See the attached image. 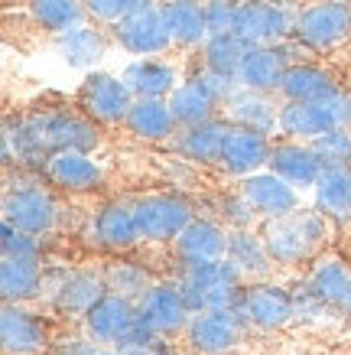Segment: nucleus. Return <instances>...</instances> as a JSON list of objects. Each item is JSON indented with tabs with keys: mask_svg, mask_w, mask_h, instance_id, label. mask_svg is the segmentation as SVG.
I'll return each instance as SVG.
<instances>
[{
	"mask_svg": "<svg viewBox=\"0 0 351 355\" xmlns=\"http://www.w3.org/2000/svg\"><path fill=\"white\" fill-rule=\"evenodd\" d=\"M264 3H277V7H293V10H299V0H264Z\"/></svg>",
	"mask_w": 351,
	"mask_h": 355,
	"instance_id": "48",
	"label": "nucleus"
},
{
	"mask_svg": "<svg viewBox=\"0 0 351 355\" xmlns=\"http://www.w3.org/2000/svg\"><path fill=\"white\" fill-rule=\"evenodd\" d=\"M299 40L289 36L287 43L280 46H247L244 59H241V69H237V85L251 88V92H264V95H273L280 92V82L287 76V69L293 65V49H299Z\"/></svg>",
	"mask_w": 351,
	"mask_h": 355,
	"instance_id": "11",
	"label": "nucleus"
},
{
	"mask_svg": "<svg viewBox=\"0 0 351 355\" xmlns=\"http://www.w3.org/2000/svg\"><path fill=\"white\" fill-rule=\"evenodd\" d=\"M3 222L43 238L59 225V202L39 183L7 186V193H3Z\"/></svg>",
	"mask_w": 351,
	"mask_h": 355,
	"instance_id": "8",
	"label": "nucleus"
},
{
	"mask_svg": "<svg viewBox=\"0 0 351 355\" xmlns=\"http://www.w3.org/2000/svg\"><path fill=\"white\" fill-rule=\"evenodd\" d=\"M46 270L33 258H3L0 261V297L3 303H30L43 297Z\"/></svg>",
	"mask_w": 351,
	"mask_h": 355,
	"instance_id": "31",
	"label": "nucleus"
},
{
	"mask_svg": "<svg viewBox=\"0 0 351 355\" xmlns=\"http://www.w3.org/2000/svg\"><path fill=\"white\" fill-rule=\"evenodd\" d=\"M160 10L176 46L202 49L208 43L212 33H208V20H205V3H199V0H163Z\"/></svg>",
	"mask_w": 351,
	"mask_h": 355,
	"instance_id": "27",
	"label": "nucleus"
},
{
	"mask_svg": "<svg viewBox=\"0 0 351 355\" xmlns=\"http://www.w3.org/2000/svg\"><path fill=\"white\" fill-rule=\"evenodd\" d=\"M267 170H273L277 176H283L289 186L296 189H312L322 176V160L316 157L312 144H299V140H287V144H273L270 150V163Z\"/></svg>",
	"mask_w": 351,
	"mask_h": 355,
	"instance_id": "22",
	"label": "nucleus"
},
{
	"mask_svg": "<svg viewBox=\"0 0 351 355\" xmlns=\"http://www.w3.org/2000/svg\"><path fill=\"white\" fill-rule=\"evenodd\" d=\"M306 287L316 293L325 306L339 310L341 300H345V293H348V287H351L348 264H345V261H339V258H322L316 268L309 270Z\"/></svg>",
	"mask_w": 351,
	"mask_h": 355,
	"instance_id": "35",
	"label": "nucleus"
},
{
	"mask_svg": "<svg viewBox=\"0 0 351 355\" xmlns=\"http://www.w3.org/2000/svg\"><path fill=\"white\" fill-rule=\"evenodd\" d=\"M134 92L120 76L111 72H88L78 85V108L95 124H124L134 105Z\"/></svg>",
	"mask_w": 351,
	"mask_h": 355,
	"instance_id": "5",
	"label": "nucleus"
},
{
	"mask_svg": "<svg viewBox=\"0 0 351 355\" xmlns=\"http://www.w3.org/2000/svg\"><path fill=\"white\" fill-rule=\"evenodd\" d=\"M332 306H325V303L316 297V293L309 291L306 284H299L296 291H293V313H296V320H319V316H325Z\"/></svg>",
	"mask_w": 351,
	"mask_h": 355,
	"instance_id": "45",
	"label": "nucleus"
},
{
	"mask_svg": "<svg viewBox=\"0 0 351 355\" xmlns=\"http://www.w3.org/2000/svg\"><path fill=\"white\" fill-rule=\"evenodd\" d=\"M43 173L49 183L65 189V193H91L105 180L101 163L91 153H82V150H55L46 160Z\"/></svg>",
	"mask_w": 351,
	"mask_h": 355,
	"instance_id": "19",
	"label": "nucleus"
},
{
	"mask_svg": "<svg viewBox=\"0 0 351 355\" xmlns=\"http://www.w3.org/2000/svg\"><path fill=\"white\" fill-rule=\"evenodd\" d=\"M270 150H273V144L267 134L260 130H251V128H241V124H231L228 134H224V147H222V166L224 173H231L237 180H244L251 173H260L267 170V163H270Z\"/></svg>",
	"mask_w": 351,
	"mask_h": 355,
	"instance_id": "15",
	"label": "nucleus"
},
{
	"mask_svg": "<svg viewBox=\"0 0 351 355\" xmlns=\"http://www.w3.org/2000/svg\"><path fill=\"white\" fill-rule=\"evenodd\" d=\"M170 108H172V118L179 121V128H192V124H205V121L218 118V108L222 101L215 95L212 88L205 85L199 76H189L182 78L179 88L172 92L170 98Z\"/></svg>",
	"mask_w": 351,
	"mask_h": 355,
	"instance_id": "28",
	"label": "nucleus"
},
{
	"mask_svg": "<svg viewBox=\"0 0 351 355\" xmlns=\"http://www.w3.org/2000/svg\"><path fill=\"white\" fill-rule=\"evenodd\" d=\"M339 128L329 101H283L280 105V134L299 144H312L322 134Z\"/></svg>",
	"mask_w": 351,
	"mask_h": 355,
	"instance_id": "23",
	"label": "nucleus"
},
{
	"mask_svg": "<svg viewBox=\"0 0 351 355\" xmlns=\"http://www.w3.org/2000/svg\"><path fill=\"white\" fill-rule=\"evenodd\" d=\"M91 241L105 251H127L140 238L137 216H134V202H105L91 218Z\"/></svg>",
	"mask_w": 351,
	"mask_h": 355,
	"instance_id": "20",
	"label": "nucleus"
},
{
	"mask_svg": "<svg viewBox=\"0 0 351 355\" xmlns=\"http://www.w3.org/2000/svg\"><path fill=\"white\" fill-rule=\"evenodd\" d=\"M134 216H137V228L143 241H176L182 235V228L195 218V209L179 193H156L137 199Z\"/></svg>",
	"mask_w": 351,
	"mask_h": 355,
	"instance_id": "6",
	"label": "nucleus"
},
{
	"mask_svg": "<svg viewBox=\"0 0 351 355\" xmlns=\"http://www.w3.org/2000/svg\"><path fill=\"white\" fill-rule=\"evenodd\" d=\"M55 53L62 55V62H69L72 69H95L107 55V36L95 26L82 23V26L55 36Z\"/></svg>",
	"mask_w": 351,
	"mask_h": 355,
	"instance_id": "33",
	"label": "nucleus"
},
{
	"mask_svg": "<svg viewBox=\"0 0 351 355\" xmlns=\"http://www.w3.org/2000/svg\"><path fill=\"white\" fill-rule=\"evenodd\" d=\"M348 3H351V0H348Z\"/></svg>",
	"mask_w": 351,
	"mask_h": 355,
	"instance_id": "52",
	"label": "nucleus"
},
{
	"mask_svg": "<svg viewBox=\"0 0 351 355\" xmlns=\"http://www.w3.org/2000/svg\"><path fill=\"white\" fill-rule=\"evenodd\" d=\"M120 355H163L166 352V345H163V336L153 333V329H147L143 323H137L134 329H130L120 343L114 345Z\"/></svg>",
	"mask_w": 351,
	"mask_h": 355,
	"instance_id": "42",
	"label": "nucleus"
},
{
	"mask_svg": "<svg viewBox=\"0 0 351 355\" xmlns=\"http://www.w3.org/2000/svg\"><path fill=\"white\" fill-rule=\"evenodd\" d=\"M114 30V43L124 49V53L137 55V59H156V55L170 53L172 46V36H170V26L163 20V10L160 3L150 7V10H140L127 20H120Z\"/></svg>",
	"mask_w": 351,
	"mask_h": 355,
	"instance_id": "12",
	"label": "nucleus"
},
{
	"mask_svg": "<svg viewBox=\"0 0 351 355\" xmlns=\"http://www.w3.org/2000/svg\"><path fill=\"white\" fill-rule=\"evenodd\" d=\"M293 26H296L293 7H277V3H264V0H241L234 33L247 46H280L293 36Z\"/></svg>",
	"mask_w": 351,
	"mask_h": 355,
	"instance_id": "9",
	"label": "nucleus"
},
{
	"mask_svg": "<svg viewBox=\"0 0 351 355\" xmlns=\"http://www.w3.org/2000/svg\"><path fill=\"white\" fill-rule=\"evenodd\" d=\"M329 108H332V118H335V124L339 128H351V92H335V95L329 98Z\"/></svg>",
	"mask_w": 351,
	"mask_h": 355,
	"instance_id": "46",
	"label": "nucleus"
},
{
	"mask_svg": "<svg viewBox=\"0 0 351 355\" xmlns=\"http://www.w3.org/2000/svg\"><path fill=\"white\" fill-rule=\"evenodd\" d=\"M312 150L322 166H351V128H332L319 140H312Z\"/></svg>",
	"mask_w": 351,
	"mask_h": 355,
	"instance_id": "40",
	"label": "nucleus"
},
{
	"mask_svg": "<svg viewBox=\"0 0 351 355\" xmlns=\"http://www.w3.org/2000/svg\"><path fill=\"white\" fill-rule=\"evenodd\" d=\"M137 313H140V323L160 333L163 339L176 333H186V326L192 320V310L186 297H182L179 284L172 280H163V284H153L143 297L137 300Z\"/></svg>",
	"mask_w": 351,
	"mask_h": 355,
	"instance_id": "14",
	"label": "nucleus"
},
{
	"mask_svg": "<svg viewBox=\"0 0 351 355\" xmlns=\"http://www.w3.org/2000/svg\"><path fill=\"white\" fill-rule=\"evenodd\" d=\"M228 128H231V124L222 118H212V121H205V124H192V128H179V134L172 137V147H176L179 157H186V160H192V163L218 166Z\"/></svg>",
	"mask_w": 351,
	"mask_h": 355,
	"instance_id": "26",
	"label": "nucleus"
},
{
	"mask_svg": "<svg viewBox=\"0 0 351 355\" xmlns=\"http://www.w3.org/2000/svg\"><path fill=\"white\" fill-rule=\"evenodd\" d=\"M293 36L309 53H332L351 40V3L348 0H316L296 10Z\"/></svg>",
	"mask_w": 351,
	"mask_h": 355,
	"instance_id": "3",
	"label": "nucleus"
},
{
	"mask_svg": "<svg viewBox=\"0 0 351 355\" xmlns=\"http://www.w3.org/2000/svg\"><path fill=\"white\" fill-rule=\"evenodd\" d=\"M264 245L277 264H303L309 261L329 238V218L319 209H293L280 218H264Z\"/></svg>",
	"mask_w": 351,
	"mask_h": 355,
	"instance_id": "1",
	"label": "nucleus"
},
{
	"mask_svg": "<svg viewBox=\"0 0 351 355\" xmlns=\"http://www.w3.org/2000/svg\"><path fill=\"white\" fill-rule=\"evenodd\" d=\"M339 310H341V313H348V316H351V287H348V293H345V300H341Z\"/></svg>",
	"mask_w": 351,
	"mask_h": 355,
	"instance_id": "49",
	"label": "nucleus"
},
{
	"mask_svg": "<svg viewBox=\"0 0 351 355\" xmlns=\"http://www.w3.org/2000/svg\"><path fill=\"white\" fill-rule=\"evenodd\" d=\"M137 323H140L137 303L127 300V297H117V293H105V297L82 316L85 336L101 345H117Z\"/></svg>",
	"mask_w": 351,
	"mask_h": 355,
	"instance_id": "16",
	"label": "nucleus"
},
{
	"mask_svg": "<svg viewBox=\"0 0 351 355\" xmlns=\"http://www.w3.org/2000/svg\"><path fill=\"white\" fill-rule=\"evenodd\" d=\"M30 17L46 33H69L88 20L85 0H30Z\"/></svg>",
	"mask_w": 351,
	"mask_h": 355,
	"instance_id": "36",
	"label": "nucleus"
},
{
	"mask_svg": "<svg viewBox=\"0 0 351 355\" xmlns=\"http://www.w3.org/2000/svg\"><path fill=\"white\" fill-rule=\"evenodd\" d=\"M316 209L329 222H351V166L322 170L319 183L312 186Z\"/></svg>",
	"mask_w": 351,
	"mask_h": 355,
	"instance_id": "34",
	"label": "nucleus"
},
{
	"mask_svg": "<svg viewBox=\"0 0 351 355\" xmlns=\"http://www.w3.org/2000/svg\"><path fill=\"white\" fill-rule=\"evenodd\" d=\"M247 323L237 310H202L192 313L186 326V343L195 355H224L241 345Z\"/></svg>",
	"mask_w": 351,
	"mask_h": 355,
	"instance_id": "10",
	"label": "nucleus"
},
{
	"mask_svg": "<svg viewBox=\"0 0 351 355\" xmlns=\"http://www.w3.org/2000/svg\"><path fill=\"white\" fill-rule=\"evenodd\" d=\"M224 258L244 274V280H267L273 264H277V261L270 258V251H267L264 235L251 232V228H231V235H228V254Z\"/></svg>",
	"mask_w": 351,
	"mask_h": 355,
	"instance_id": "32",
	"label": "nucleus"
},
{
	"mask_svg": "<svg viewBox=\"0 0 351 355\" xmlns=\"http://www.w3.org/2000/svg\"><path fill=\"white\" fill-rule=\"evenodd\" d=\"M215 205H218L222 222L228 228H251V225H254V218H260V216H257V209L247 202V196L241 193V189H237V193H231V196H222Z\"/></svg>",
	"mask_w": 351,
	"mask_h": 355,
	"instance_id": "43",
	"label": "nucleus"
},
{
	"mask_svg": "<svg viewBox=\"0 0 351 355\" xmlns=\"http://www.w3.org/2000/svg\"><path fill=\"white\" fill-rule=\"evenodd\" d=\"M91 355H120V352H117L114 345H101V343H98V345H95V352H91Z\"/></svg>",
	"mask_w": 351,
	"mask_h": 355,
	"instance_id": "47",
	"label": "nucleus"
},
{
	"mask_svg": "<svg viewBox=\"0 0 351 355\" xmlns=\"http://www.w3.org/2000/svg\"><path fill=\"white\" fill-rule=\"evenodd\" d=\"M224 121L228 124H241V128L260 130V134H277L280 130V108L270 101L264 92H251V88H234V95L222 105Z\"/></svg>",
	"mask_w": 351,
	"mask_h": 355,
	"instance_id": "24",
	"label": "nucleus"
},
{
	"mask_svg": "<svg viewBox=\"0 0 351 355\" xmlns=\"http://www.w3.org/2000/svg\"><path fill=\"white\" fill-rule=\"evenodd\" d=\"M101 274H105L107 293L127 297V300H134V303L153 287V277H150L140 264H130V261H114V264H107Z\"/></svg>",
	"mask_w": 351,
	"mask_h": 355,
	"instance_id": "38",
	"label": "nucleus"
},
{
	"mask_svg": "<svg viewBox=\"0 0 351 355\" xmlns=\"http://www.w3.org/2000/svg\"><path fill=\"white\" fill-rule=\"evenodd\" d=\"M228 235L231 228L218 225L212 218H192L176 238V254L182 268L186 264H205V261H222L228 254Z\"/></svg>",
	"mask_w": 351,
	"mask_h": 355,
	"instance_id": "21",
	"label": "nucleus"
},
{
	"mask_svg": "<svg viewBox=\"0 0 351 355\" xmlns=\"http://www.w3.org/2000/svg\"><path fill=\"white\" fill-rule=\"evenodd\" d=\"M30 128L36 130L39 144L53 157L55 150H82L95 153L101 147V130L88 114L75 111H43V114H26Z\"/></svg>",
	"mask_w": 351,
	"mask_h": 355,
	"instance_id": "4",
	"label": "nucleus"
},
{
	"mask_svg": "<svg viewBox=\"0 0 351 355\" xmlns=\"http://www.w3.org/2000/svg\"><path fill=\"white\" fill-rule=\"evenodd\" d=\"M237 313L254 329H283L289 320H296V313H293V291L280 287V284H270V280H254L241 293Z\"/></svg>",
	"mask_w": 351,
	"mask_h": 355,
	"instance_id": "13",
	"label": "nucleus"
},
{
	"mask_svg": "<svg viewBox=\"0 0 351 355\" xmlns=\"http://www.w3.org/2000/svg\"><path fill=\"white\" fill-rule=\"evenodd\" d=\"M179 284L182 297L192 313L202 310H237L244 293V274L228 258L205 261V264H186Z\"/></svg>",
	"mask_w": 351,
	"mask_h": 355,
	"instance_id": "2",
	"label": "nucleus"
},
{
	"mask_svg": "<svg viewBox=\"0 0 351 355\" xmlns=\"http://www.w3.org/2000/svg\"><path fill=\"white\" fill-rule=\"evenodd\" d=\"M120 78L130 85L137 98H170L179 88V69L166 59H134V62L120 72Z\"/></svg>",
	"mask_w": 351,
	"mask_h": 355,
	"instance_id": "29",
	"label": "nucleus"
},
{
	"mask_svg": "<svg viewBox=\"0 0 351 355\" xmlns=\"http://www.w3.org/2000/svg\"><path fill=\"white\" fill-rule=\"evenodd\" d=\"M105 293V274L98 270H53L43 284V297L65 316H85Z\"/></svg>",
	"mask_w": 351,
	"mask_h": 355,
	"instance_id": "7",
	"label": "nucleus"
},
{
	"mask_svg": "<svg viewBox=\"0 0 351 355\" xmlns=\"http://www.w3.org/2000/svg\"><path fill=\"white\" fill-rule=\"evenodd\" d=\"M0 251L3 258H43V238L33 235V232H23V228L3 222L0 225Z\"/></svg>",
	"mask_w": 351,
	"mask_h": 355,
	"instance_id": "41",
	"label": "nucleus"
},
{
	"mask_svg": "<svg viewBox=\"0 0 351 355\" xmlns=\"http://www.w3.org/2000/svg\"><path fill=\"white\" fill-rule=\"evenodd\" d=\"M237 7H241V0H212V3H205L208 33H212V36H218V33H234Z\"/></svg>",
	"mask_w": 351,
	"mask_h": 355,
	"instance_id": "44",
	"label": "nucleus"
},
{
	"mask_svg": "<svg viewBox=\"0 0 351 355\" xmlns=\"http://www.w3.org/2000/svg\"><path fill=\"white\" fill-rule=\"evenodd\" d=\"M150 7H156V0H85L88 20L105 23V26H117L120 20L150 10Z\"/></svg>",
	"mask_w": 351,
	"mask_h": 355,
	"instance_id": "39",
	"label": "nucleus"
},
{
	"mask_svg": "<svg viewBox=\"0 0 351 355\" xmlns=\"http://www.w3.org/2000/svg\"><path fill=\"white\" fill-rule=\"evenodd\" d=\"M163 355H186V352H172V349H166V352H163Z\"/></svg>",
	"mask_w": 351,
	"mask_h": 355,
	"instance_id": "50",
	"label": "nucleus"
},
{
	"mask_svg": "<svg viewBox=\"0 0 351 355\" xmlns=\"http://www.w3.org/2000/svg\"><path fill=\"white\" fill-rule=\"evenodd\" d=\"M241 193L247 196V202L254 205L260 218H280L293 212V209H299V189L289 186L273 170H260L244 176L241 180Z\"/></svg>",
	"mask_w": 351,
	"mask_h": 355,
	"instance_id": "18",
	"label": "nucleus"
},
{
	"mask_svg": "<svg viewBox=\"0 0 351 355\" xmlns=\"http://www.w3.org/2000/svg\"><path fill=\"white\" fill-rule=\"evenodd\" d=\"M124 128L137 140L163 144V140H172L179 134V121L172 118V108L166 98H134Z\"/></svg>",
	"mask_w": 351,
	"mask_h": 355,
	"instance_id": "25",
	"label": "nucleus"
},
{
	"mask_svg": "<svg viewBox=\"0 0 351 355\" xmlns=\"http://www.w3.org/2000/svg\"><path fill=\"white\" fill-rule=\"evenodd\" d=\"M244 53H247V43L237 33H218V36H208V43L202 46V65L218 72V76L237 78Z\"/></svg>",
	"mask_w": 351,
	"mask_h": 355,
	"instance_id": "37",
	"label": "nucleus"
},
{
	"mask_svg": "<svg viewBox=\"0 0 351 355\" xmlns=\"http://www.w3.org/2000/svg\"><path fill=\"white\" fill-rule=\"evenodd\" d=\"M335 92H341L335 76L312 62H293L280 82L283 101H329Z\"/></svg>",
	"mask_w": 351,
	"mask_h": 355,
	"instance_id": "30",
	"label": "nucleus"
},
{
	"mask_svg": "<svg viewBox=\"0 0 351 355\" xmlns=\"http://www.w3.org/2000/svg\"><path fill=\"white\" fill-rule=\"evenodd\" d=\"M0 345L7 355H39L49 345L46 323L23 303H3L0 310Z\"/></svg>",
	"mask_w": 351,
	"mask_h": 355,
	"instance_id": "17",
	"label": "nucleus"
},
{
	"mask_svg": "<svg viewBox=\"0 0 351 355\" xmlns=\"http://www.w3.org/2000/svg\"><path fill=\"white\" fill-rule=\"evenodd\" d=\"M199 3H212V0H199Z\"/></svg>",
	"mask_w": 351,
	"mask_h": 355,
	"instance_id": "51",
	"label": "nucleus"
}]
</instances>
